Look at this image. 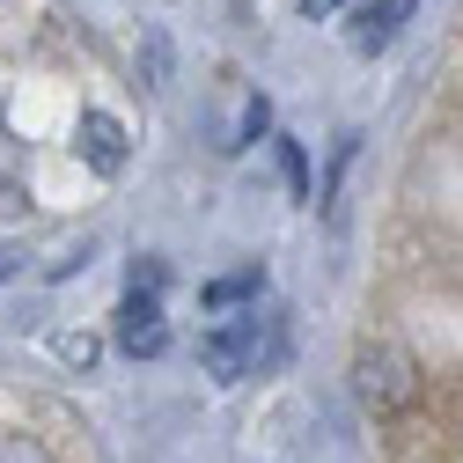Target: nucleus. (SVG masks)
I'll return each mask as SVG.
<instances>
[{"instance_id": "nucleus-1", "label": "nucleus", "mask_w": 463, "mask_h": 463, "mask_svg": "<svg viewBox=\"0 0 463 463\" xmlns=\"http://www.w3.org/2000/svg\"><path fill=\"white\" fill-rule=\"evenodd\" d=\"M354 390H361V404L375 420H397V412H412L420 404V361L404 354V345H361L354 354Z\"/></svg>"}, {"instance_id": "nucleus-2", "label": "nucleus", "mask_w": 463, "mask_h": 463, "mask_svg": "<svg viewBox=\"0 0 463 463\" xmlns=\"http://www.w3.org/2000/svg\"><path fill=\"white\" fill-rule=\"evenodd\" d=\"M199 361H206V375H213V383H243V375H258V368L272 361L265 317L250 309V317H228L221 331H206V338H199Z\"/></svg>"}, {"instance_id": "nucleus-3", "label": "nucleus", "mask_w": 463, "mask_h": 463, "mask_svg": "<svg viewBox=\"0 0 463 463\" xmlns=\"http://www.w3.org/2000/svg\"><path fill=\"white\" fill-rule=\"evenodd\" d=\"M265 126H272L265 89H228L221 110H213V147H221V155H243L250 140H265Z\"/></svg>"}, {"instance_id": "nucleus-4", "label": "nucleus", "mask_w": 463, "mask_h": 463, "mask_svg": "<svg viewBox=\"0 0 463 463\" xmlns=\"http://www.w3.org/2000/svg\"><path fill=\"white\" fill-rule=\"evenodd\" d=\"M162 345H169L162 295H155V287H133V295L118 302V354H133V361H155Z\"/></svg>"}, {"instance_id": "nucleus-5", "label": "nucleus", "mask_w": 463, "mask_h": 463, "mask_svg": "<svg viewBox=\"0 0 463 463\" xmlns=\"http://www.w3.org/2000/svg\"><path fill=\"white\" fill-rule=\"evenodd\" d=\"M81 162L96 177H118L126 169V126L110 118V110H81Z\"/></svg>"}, {"instance_id": "nucleus-6", "label": "nucleus", "mask_w": 463, "mask_h": 463, "mask_svg": "<svg viewBox=\"0 0 463 463\" xmlns=\"http://www.w3.org/2000/svg\"><path fill=\"white\" fill-rule=\"evenodd\" d=\"M420 0H368L361 8V23H354V52H383L397 30H404V15H412Z\"/></svg>"}, {"instance_id": "nucleus-7", "label": "nucleus", "mask_w": 463, "mask_h": 463, "mask_svg": "<svg viewBox=\"0 0 463 463\" xmlns=\"http://www.w3.org/2000/svg\"><path fill=\"white\" fill-rule=\"evenodd\" d=\"M258 287H265V272H228L206 287V309H243V302H258Z\"/></svg>"}, {"instance_id": "nucleus-8", "label": "nucleus", "mask_w": 463, "mask_h": 463, "mask_svg": "<svg viewBox=\"0 0 463 463\" xmlns=\"http://www.w3.org/2000/svg\"><path fill=\"white\" fill-rule=\"evenodd\" d=\"M0 463H52V449L30 427H0Z\"/></svg>"}, {"instance_id": "nucleus-9", "label": "nucleus", "mask_w": 463, "mask_h": 463, "mask_svg": "<svg viewBox=\"0 0 463 463\" xmlns=\"http://www.w3.org/2000/svg\"><path fill=\"white\" fill-rule=\"evenodd\" d=\"M60 361H67V368H81V375H89V368H96V361H103V338H96V331H67V338H60Z\"/></svg>"}, {"instance_id": "nucleus-10", "label": "nucleus", "mask_w": 463, "mask_h": 463, "mask_svg": "<svg viewBox=\"0 0 463 463\" xmlns=\"http://www.w3.org/2000/svg\"><path fill=\"white\" fill-rule=\"evenodd\" d=\"M279 169H287V192H295V199H317V192H309V155H302V140H279Z\"/></svg>"}, {"instance_id": "nucleus-11", "label": "nucleus", "mask_w": 463, "mask_h": 463, "mask_svg": "<svg viewBox=\"0 0 463 463\" xmlns=\"http://www.w3.org/2000/svg\"><path fill=\"white\" fill-rule=\"evenodd\" d=\"M162 279H169V272H162L155 258H147V265H133V287H155V295H162Z\"/></svg>"}, {"instance_id": "nucleus-12", "label": "nucleus", "mask_w": 463, "mask_h": 463, "mask_svg": "<svg viewBox=\"0 0 463 463\" xmlns=\"http://www.w3.org/2000/svg\"><path fill=\"white\" fill-rule=\"evenodd\" d=\"M331 8H338V0H302V15H317V23H324Z\"/></svg>"}, {"instance_id": "nucleus-13", "label": "nucleus", "mask_w": 463, "mask_h": 463, "mask_svg": "<svg viewBox=\"0 0 463 463\" xmlns=\"http://www.w3.org/2000/svg\"><path fill=\"white\" fill-rule=\"evenodd\" d=\"M15 265H23V258H8V250H0V279H15Z\"/></svg>"}]
</instances>
